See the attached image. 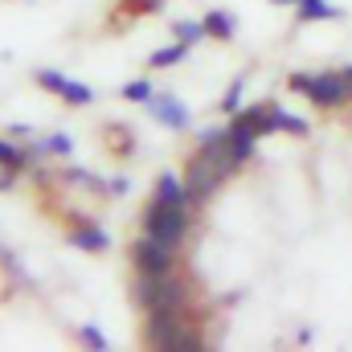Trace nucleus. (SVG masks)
Listing matches in <instances>:
<instances>
[{
	"label": "nucleus",
	"mask_w": 352,
	"mask_h": 352,
	"mask_svg": "<svg viewBox=\"0 0 352 352\" xmlns=\"http://www.w3.org/2000/svg\"><path fill=\"white\" fill-rule=\"evenodd\" d=\"M238 98H242V78H238L234 87L226 90V98H221V107H226V111H234V107H238Z\"/></svg>",
	"instance_id": "412c9836"
},
{
	"label": "nucleus",
	"mask_w": 352,
	"mask_h": 352,
	"mask_svg": "<svg viewBox=\"0 0 352 352\" xmlns=\"http://www.w3.org/2000/svg\"><path fill=\"white\" fill-rule=\"evenodd\" d=\"M148 340H152L156 349H201L197 332H184L180 320H176V311H152V320H148Z\"/></svg>",
	"instance_id": "7ed1b4c3"
},
{
	"label": "nucleus",
	"mask_w": 352,
	"mask_h": 352,
	"mask_svg": "<svg viewBox=\"0 0 352 352\" xmlns=\"http://www.w3.org/2000/svg\"><path fill=\"white\" fill-rule=\"evenodd\" d=\"M344 78H349V82H352V66H349V70H344Z\"/></svg>",
	"instance_id": "4be33fe9"
},
{
	"label": "nucleus",
	"mask_w": 352,
	"mask_h": 352,
	"mask_svg": "<svg viewBox=\"0 0 352 352\" xmlns=\"http://www.w3.org/2000/svg\"><path fill=\"white\" fill-rule=\"evenodd\" d=\"M299 16H303V21H332L336 8L324 4V0H299Z\"/></svg>",
	"instance_id": "ddd939ff"
},
{
	"label": "nucleus",
	"mask_w": 352,
	"mask_h": 352,
	"mask_svg": "<svg viewBox=\"0 0 352 352\" xmlns=\"http://www.w3.org/2000/svg\"><path fill=\"white\" fill-rule=\"evenodd\" d=\"M123 98H131V102H152L156 94H152V82L135 78V82H127V87H123Z\"/></svg>",
	"instance_id": "2eb2a0df"
},
{
	"label": "nucleus",
	"mask_w": 352,
	"mask_h": 352,
	"mask_svg": "<svg viewBox=\"0 0 352 352\" xmlns=\"http://www.w3.org/2000/svg\"><path fill=\"white\" fill-rule=\"evenodd\" d=\"M45 152H58V156H70V140H66V135H50V140H45Z\"/></svg>",
	"instance_id": "aec40b11"
},
{
	"label": "nucleus",
	"mask_w": 352,
	"mask_h": 352,
	"mask_svg": "<svg viewBox=\"0 0 352 352\" xmlns=\"http://www.w3.org/2000/svg\"><path fill=\"white\" fill-rule=\"evenodd\" d=\"M230 156L242 164V160H250L254 156V131H246V127H230Z\"/></svg>",
	"instance_id": "1a4fd4ad"
},
{
	"label": "nucleus",
	"mask_w": 352,
	"mask_h": 352,
	"mask_svg": "<svg viewBox=\"0 0 352 352\" xmlns=\"http://www.w3.org/2000/svg\"><path fill=\"white\" fill-rule=\"evenodd\" d=\"M270 131H291V135H307V119L283 111V107H270Z\"/></svg>",
	"instance_id": "6e6552de"
},
{
	"label": "nucleus",
	"mask_w": 352,
	"mask_h": 352,
	"mask_svg": "<svg viewBox=\"0 0 352 352\" xmlns=\"http://www.w3.org/2000/svg\"><path fill=\"white\" fill-rule=\"evenodd\" d=\"M135 263H140L144 274H168V266H173V246L160 242V238H144V242L135 246Z\"/></svg>",
	"instance_id": "39448f33"
},
{
	"label": "nucleus",
	"mask_w": 352,
	"mask_h": 352,
	"mask_svg": "<svg viewBox=\"0 0 352 352\" xmlns=\"http://www.w3.org/2000/svg\"><path fill=\"white\" fill-rule=\"evenodd\" d=\"M274 4H295V0H274Z\"/></svg>",
	"instance_id": "5701e85b"
},
{
	"label": "nucleus",
	"mask_w": 352,
	"mask_h": 352,
	"mask_svg": "<svg viewBox=\"0 0 352 352\" xmlns=\"http://www.w3.org/2000/svg\"><path fill=\"white\" fill-rule=\"evenodd\" d=\"M37 82L45 90H54V94H62V87H66V78H62L58 70H37Z\"/></svg>",
	"instance_id": "a211bd4d"
},
{
	"label": "nucleus",
	"mask_w": 352,
	"mask_h": 352,
	"mask_svg": "<svg viewBox=\"0 0 352 352\" xmlns=\"http://www.w3.org/2000/svg\"><path fill=\"white\" fill-rule=\"evenodd\" d=\"M184 54H188V45H184V41L156 50V54H152V70H168V66H176V62H184Z\"/></svg>",
	"instance_id": "9b49d317"
},
{
	"label": "nucleus",
	"mask_w": 352,
	"mask_h": 352,
	"mask_svg": "<svg viewBox=\"0 0 352 352\" xmlns=\"http://www.w3.org/2000/svg\"><path fill=\"white\" fill-rule=\"evenodd\" d=\"M70 242H74L78 250H90V254H98V250H107V234H102L98 226H78V230L70 234Z\"/></svg>",
	"instance_id": "9d476101"
},
{
	"label": "nucleus",
	"mask_w": 352,
	"mask_h": 352,
	"mask_svg": "<svg viewBox=\"0 0 352 352\" xmlns=\"http://www.w3.org/2000/svg\"><path fill=\"white\" fill-rule=\"evenodd\" d=\"M78 336L87 340L90 349H107V340H102V332H98V328H90V324H82V328H78Z\"/></svg>",
	"instance_id": "6ab92c4d"
},
{
	"label": "nucleus",
	"mask_w": 352,
	"mask_h": 352,
	"mask_svg": "<svg viewBox=\"0 0 352 352\" xmlns=\"http://www.w3.org/2000/svg\"><path fill=\"white\" fill-rule=\"evenodd\" d=\"M291 90L307 94V98L320 102V107H336V102H344L352 94V82L344 74H295V78H291Z\"/></svg>",
	"instance_id": "f257e3e1"
},
{
	"label": "nucleus",
	"mask_w": 352,
	"mask_h": 352,
	"mask_svg": "<svg viewBox=\"0 0 352 352\" xmlns=\"http://www.w3.org/2000/svg\"><path fill=\"white\" fill-rule=\"evenodd\" d=\"M140 303H144L148 311H176L180 287H176L173 278H164V274H144V283H140Z\"/></svg>",
	"instance_id": "20e7f679"
},
{
	"label": "nucleus",
	"mask_w": 352,
	"mask_h": 352,
	"mask_svg": "<svg viewBox=\"0 0 352 352\" xmlns=\"http://www.w3.org/2000/svg\"><path fill=\"white\" fill-rule=\"evenodd\" d=\"M188 180H176L173 173H164L160 180H156V201L160 205H184L188 201V188H184Z\"/></svg>",
	"instance_id": "0eeeda50"
},
{
	"label": "nucleus",
	"mask_w": 352,
	"mask_h": 352,
	"mask_svg": "<svg viewBox=\"0 0 352 352\" xmlns=\"http://www.w3.org/2000/svg\"><path fill=\"white\" fill-rule=\"evenodd\" d=\"M176 41H184V45H192V41H201V33H205V25H192V21H176L173 25Z\"/></svg>",
	"instance_id": "dca6fc26"
},
{
	"label": "nucleus",
	"mask_w": 352,
	"mask_h": 352,
	"mask_svg": "<svg viewBox=\"0 0 352 352\" xmlns=\"http://www.w3.org/2000/svg\"><path fill=\"white\" fill-rule=\"evenodd\" d=\"M29 156H33V152H25V148H16V144L0 140V164H4V168H12V173H16V168H25V160H29Z\"/></svg>",
	"instance_id": "4468645a"
},
{
	"label": "nucleus",
	"mask_w": 352,
	"mask_h": 352,
	"mask_svg": "<svg viewBox=\"0 0 352 352\" xmlns=\"http://www.w3.org/2000/svg\"><path fill=\"white\" fill-rule=\"evenodd\" d=\"M205 33H213V37H234V16L230 12H209L205 16Z\"/></svg>",
	"instance_id": "f8f14e48"
},
{
	"label": "nucleus",
	"mask_w": 352,
	"mask_h": 352,
	"mask_svg": "<svg viewBox=\"0 0 352 352\" xmlns=\"http://www.w3.org/2000/svg\"><path fill=\"white\" fill-rule=\"evenodd\" d=\"M184 230H188L184 205H160V201H152V209L144 213V234L148 238H160V242L176 246L184 238Z\"/></svg>",
	"instance_id": "f03ea898"
},
{
	"label": "nucleus",
	"mask_w": 352,
	"mask_h": 352,
	"mask_svg": "<svg viewBox=\"0 0 352 352\" xmlns=\"http://www.w3.org/2000/svg\"><path fill=\"white\" fill-rule=\"evenodd\" d=\"M152 111L160 115V123L164 127H188V107L180 102V98H173V94H160V98H152Z\"/></svg>",
	"instance_id": "423d86ee"
},
{
	"label": "nucleus",
	"mask_w": 352,
	"mask_h": 352,
	"mask_svg": "<svg viewBox=\"0 0 352 352\" xmlns=\"http://www.w3.org/2000/svg\"><path fill=\"white\" fill-rule=\"evenodd\" d=\"M62 98H66V102H90L94 90L82 87V82H66V87H62Z\"/></svg>",
	"instance_id": "f3484780"
}]
</instances>
